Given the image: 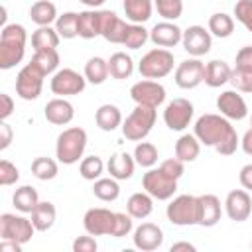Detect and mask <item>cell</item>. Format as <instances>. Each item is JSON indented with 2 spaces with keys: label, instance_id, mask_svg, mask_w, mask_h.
<instances>
[{
  "label": "cell",
  "instance_id": "6da1fadb",
  "mask_svg": "<svg viewBox=\"0 0 252 252\" xmlns=\"http://www.w3.org/2000/svg\"><path fill=\"white\" fill-rule=\"evenodd\" d=\"M193 134L203 146L215 148L220 156H232L240 146L238 134L222 114H203L193 126Z\"/></svg>",
  "mask_w": 252,
  "mask_h": 252
},
{
  "label": "cell",
  "instance_id": "7a4b0ae2",
  "mask_svg": "<svg viewBox=\"0 0 252 252\" xmlns=\"http://www.w3.org/2000/svg\"><path fill=\"white\" fill-rule=\"evenodd\" d=\"M28 32L22 24H6L0 32V69L16 67L26 55Z\"/></svg>",
  "mask_w": 252,
  "mask_h": 252
},
{
  "label": "cell",
  "instance_id": "3957f363",
  "mask_svg": "<svg viewBox=\"0 0 252 252\" xmlns=\"http://www.w3.org/2000/svg\"><path fill=\"white\" fill-rule=\"evenodd\" d=\"M85 148H87V132L79 126H71L57 136L55 156L61 163L73 165L83 158Z\"/></svg>",
  "mask_w": 252,
  "mask_h": 252
},
{
  "label": "cell",
  "instance_id": "277c9868",
  "mask_svg": "<svg viewBox=\"0 0 252 252\" xmlns=\"http://www.w3.org/2000/svg\"><path fill=\"white\" fill-rule=\"evenodd\" d=\"M156 108L154 106H144L136 104V108L126 116L122 122V136L130 142H142L154 128L156 124Z\"/></svg>",
  "mask_w": 252,
  "mask_h": 252
},
{
  "label": "cell",
  "instance_id": "5b68a950",
  "mask_svg": "<svg viewBox=\"0 0 252 252\" xmlns=\"http://www.w3.org/2000/svg\"><path fill=\"white\" fill-rule=\"evenodd\" d=\"M138 71L144 79H163L173 71V53L165 47L150 49L140 59Z\"/></svg>",
  "mask_w": 252,
  "mask_h": 252
},
{
  "label": "cell",
  "instance_id": "8992f818",
  "mask_svg": "<svg viewBox=\"0 0 252 252\" xmlns=\"http://www.w3.org/2000/svg\"><path fill=\"white\" fill-rule=\"evenodd\" d=\"M43 79H45V73L33 61L26 63L20 69V73L16 75V93H18V96L24 98V100H35L41 94Z\"/></svg>",
  "mask_w": 252,
  "mask_h": 252
},
{
  "label": "cell",
  "instance_id": "52a82bcc",
  "mask_svg": "<svg viewBox=\"0 0 252 252\" xmlns=\"http://www.w3.org/2000/svg\"><path fill=\"white\" fill-rule=\"evenodd\" d=\"M142 187L158 201H167L177 191V179L169 177L161 167H150L142 177Z\"/></svg>",
  "mask_w": 252,
  "mask_h": 252
},
{
  "label": "cell",
  "instance_id": "ba28073f",
  "mask_svg": "<svg viewBox=\"0 0 252 252\" xmlns=\"http://www.w3.org/2000/svg\"><path fill=\"white\" fill-rule=\"evenodd\" d=\"M35 232V226L32 219L4 213L0 217V238L2 240H14L20 244H28Z\"/></svg>",
  "mask_w": 252,
  "mask_h": 252
},
{
  "label": "cell",
  "instance_id": "9c48e42d",
  "mask_svg": "<svg viewBox=\"0 0 252 252\" xmlns=\"http://www.w3.org/2000/svg\"><path fill=\"white\" fill-rule=\"evenodd\" d=\"M167 220L175 226L197 224V197L195 195H177L169 201L165 209Z\"/></svg>",
  "mask_w": 252,
  "mask_h": 252
},
{
  "label": "cell",
  "instance_id": "30bf717a",
  "mask_svg": "<svg viewBox=\"0 0 252 252\" xmlns=\"http://www.w3.org/2000/svg\"><path fill=\"white\" fill-rule=\"evenodd\" d=\"M85 87H87L85 75H81V73H77L75 69H69V67H63V69L55 71L51 81H49V89L57 96L81 94L85 91Z\"/></svg>",
  "mask_w": 252,
  "mask_h": 252
},
{
  "label": "cell",
  "instance_id": "8fae6325",
  "mask_svg": "<svg viewBox=\"0 0 252 252\" xmlns=\"http://www.w3.org/2000/svg\"><path fill=\"white\" fill-rule=\"evenodd\" d=\"M193 112H195L193 102H189L187 98H173L171 102H167L163 110V122L169 130L181 132L191 124Z\"/></svg>",
  "mask_w": 252,
  "mask_h": 252
},
{
  "label": "cell",
  "instance_id": "7c38bea8",
  "mask_svg": "<svg viewBox=\"0 0 252 252\" xmlns=\"http://www.w3.org/2000/svg\"><path fill=\"white\" fill-rule=\"evenodd\" d=\"M130 96L136 104L158 108L165 100V89H163L161 83H158L154 79H144V81H138V83L132 85Z\"/></svg>",
  "mask_w": 252,
  "mask_h": 252
},
{
  "label": "cell",
  "instance_id": "4fadbf2b",
  "mask_svg": "<svg viewBox=\"0 0 252 252\" xmlns=\"http://www.w3.org/2000/svg\"><path fill=\"white\" fill-rule=\"evenodd\" d=\"M114 220H116V213H112L110 209L93 207V209H89L85 213L83 226L93 236H104V234H112Z\"/></svg>",
  "mask_w": 252,
  "mask_h": 252
},
{
  "label": "cell",
  "instance_id": "5bb4252c",
  "mask_svg": "<svg viewBox=\"0 0 252 252\" xmlns=\"http://www.w3.org/2000/svg\"><path fill=\"white\" fill-rule=\"evenodd\" d=\"M181 43L191 57H203L213 47V35L203 26H189L187 30H183Z\"/></svg>",
  "mask_w": 252,
  "mask_h": 252
},
{
  "label": "cell",
  "instance_id": "9a60e30c",
  "mask_svg": "<svg viewBox=\"0 0 252 252\" xmlns=\"http://www.w3.org/2000/svg\"><path fill=\"white\" fill-rule=\"evenodd\" d=\"M203 77H205V63L199 59V57H191V59H185L177 65L175 69V85L179 89H195L203 83Z\"/></svg>",
  "mask_w": 252,
  "mask_h": 252
},
{
  "label": "cell",
  "instance_id": "2e32d148",
  "mask_svg": "<svg viewBox=\"0 0 252 252\" xmlns=\"http://www.w3.org/2000/svg\"><path fill=\"white\" fill-rule=\"evenodd\" d=\"M224 211L230 220L244 222L252 213V197L246 189H232L224 199Z\"/></svg>",
  "mask_w": 252,
  "mask_h": 252
},
{
  "label": "cell",
  "instance_id": "e0dca14e",
  "mask_svg": "<svg viewBox=\"0 0 252 252\" xmlns=\"http://www.w3.org/2000/svg\"><path fill=\"white\" fill-rule=\"evenodd\" d=\"M217 108L228 120H244L248 116L246 100L238 94V91H222L217 96Z\"/></svg>",
  "mask_w": 252,
  "mask_h": 252
},
{
  "label": "cell",
  "instance_id": "ac0fdd59",
  "mask_svg": "<svg viewBox=\"0 0 252 252\" xmlns=\"http://www.w3.org/2000/svg\"><path fill=\"white\" fill-rule=\"evenodd\" d=\"M132 240H134V246L138 250L152 252V250H158L163 244V230L154 222H142L134 230Z\"/></svg>",
  "mask_w": 252,
  "mask_h": 252
},
{
  "label": "cell",
  "instance_id": "d6986e66",
  "mask_svg": "<svg viewBox=\"0 0 252 252\" xmlns=\"http://www.w3.org/2000/svg\"><path fill=\"white\" fill-rule=\"evenodd\" d=\"M181 37H183V30L169 20H163L150 30V39L158 47H165V49L175 47L177 43H181Z\"/></svg>",
  "mask_w": 252,
  "mask_h": 252
},
{
  "label": "cell",
  "instance_id": "ffe728a7",
  "mask_svg": "<svg viewBox=\"0 0 252 252\" xmlns=\"http://www.w3.org/2000/svg\"><path fill=\"white\" fill-rule=\"evenodd\" d=\"M220 220V201L213 193H205L197 197V224L199 226H215Z\"/></svg>",
  "mask_w": 252,
  "mask_h": 252
},
{
  "label": "cell",
  "instance_id": "44dd1931",
  "mask_svg": "<svg viewBox=\"0 0 252 252\" xmlns=\"http://www.w3.org/2000/svg\"><path fill=\"white\" fill-rule=\"evenodd\" d=\"M43 114H45L47 122H51L55 126H65V124H69L73 120L75 108H73V104L69 100H65V96H55L45 104Z\"/></svg>",
  "mask_w": 252,
  "mask_h": 252
},
{
  "label": "cell",
  "instance_id": "7402d4cb",
  "mask_svg": "<svg viewBox=\"0 0 252 252\" xmlns=\"http://www.w3.org/2000/svg\"><path fill=\"white\" fill-rule=\"evenodd\" d=\"M128 24L110 10H102V37L110 43H124Z\"/></svg>",
  "mask_w": 252,
  "mask_h": 252
},
{
  "label": "cell",
  "instance_id": "603a6c76",
  "mask_svg": "<svg viewBox=\"0 0 252 252\" xmlns=\"http://www.w3.org/2000/svg\"><path fill=\"white\" fill-rule=\"evenodd\" d=\"M134 167H136V159H134V156H130L128 152H116V154L110 156V159L106 161V169H108L110 177H114V179H118V181L130 179L132 173H134Z\"/></svg>",
  "mask_w": 252,
  "mask_h": 252
},
{
  "label": "cell",
  "instance_id": "cb8c5ba5",
  "mask_svg": "<svg viewBox=\"0 0 252 252\" xmlns=\"http://www.w3.org/2000/svg\"><path fill=\"white\" fill-rule=\"evenodd\" d=\"M230 73L232 69L228 67L226 61L222 59H213L205 65V77H203V83L211 89H219L222 85H226L230 81Z\"/></svg>",
  "mask_w": 252,
  "mask_h": 252
},
{
  "label": "cell",
  "instance_id": "d4e9b609",
  "mask_svg": "<svg viewBox=\"0 0 252 252\" xmlns=\"http://www.w3.org/2000/svg\"><path fill=\"white\" fill-rule=\"evenodd\" d=\"M102 33V10H85L79 12V37L93 39Z\"/></svg>",
  "mask_w": 252,
  "mask_h": 252
},
{
  "label": "cell",
  "instance_id": "484cf974",
  "mask_svg": "<svg viewBox=\"0 0 252 252\" xmlns=\"http://www.w3.org/2000/svg\"><path fill=\"white\" fill-rule=\"evenodd\" d=\"M30 215H32V222H33L35 230H39V232L49 230L57 219V211L51 201H39Z\"/></svg>",
  "mask_w": 252,
  "mask_h": 252
},
{
  "label": "cell",
  "instance_id": "4316f807",
  "mask_svg": "<svg viewBox=\"0 0 252 252\" xmlns=\"http://www.w3.org/2000/svg\"><path fill=\"white\" fill-rule=\"evenodd\" d=\"M94 122L100 130L112 132L118 126H122V112L116 104H100L94 112Z\"/></svg>",
  "mask_w": 252,
  "mask_h": 252
},
{
  "label": "cell",
  "instance_id": "83f0119b",
  "mask_svg": "<svg viewBox=\"0 0 252 252\" xmlns=\"http://www.w3.org/2000/svg\"><path fill=\"white\" fill-rule=\"evenodd\" d=\"M154 211V197L150 193H134L130 195L128 203H126V213L132 217V219H148Z\"/></svg>",
  "mask_w": 252,
  "mask_h": 252
},
{
  "label": "cell",
  "instance_id": "f1b7e54d",
  "mask_svg": "<svg viewBox=\"0 0 252 252\" xmlns=\"http://www.w3.org/2000/svg\"><path fill=\"white\" fill-rule=\"evenodd\" d=\"M124 14L132 24H144L152 18L154 2L152 0H124Z\"/></svg>",
  "mask_w": 252,
  "mask_h": 252
},
{
  "label": "cell",
  "instance_id": "f546056e",
  "mask_svg": "<svg viewBox=\"0 0 252 252\" xmlns=\"http://www.w3.org/2000/svg\"><path fill=\"white\" fill-rule=\"evenodd\" d=\"M59 41H61V35L51 26H37V30L32 33V47H33V51L57 49Z\"/></svg>",
  "mask_w": 252,
  "mask_h": 252
},
{
  "label": "cell",
  "instance_id": "4dcf8cb0",
  "mask_svg": "<svg viewBox=\"0 0 252 252\" xmlns=\"http://www.w3.org/2000/svg\"><path fill=\"white\" fill-rule=\"evenodd\" d=\"M30 18L37 26H51L57 20V6L49 0H37L30 8Z\"/></svg>",
  "mask_w": 252,
  "mask_h": 252
},
{
  "label": "cell",
  "instance_id": "1f68e13d",
  "mask_svg": "<svg viewBox=\"0 0 252 252\" xmlns=\"http://www.w3.org/2000/svg\"><path fill=\"white\" fill-rule=\"evenodd\" d=\"M199 152H201V142L197 140L195 134H183L175 142V158H179L185 163L195 161L199 158Z\"/></svg>",
  "mask_w": 252,
  "mask_h": 252
},
{
  "label": "cell",
  "instance_id": "d6a6232c",
  "mask_svg": "<svg viewBox=\"0 0 252 252\" xmlns=\"http://www.w3.org/2000/svg\"><path fill=\"white\" fill-rule=\"evenodd\" d=\"M37 203H39V195H37L35 187H32V185H22L12 195V205L20 213H32Z\"/></svg>",
  "mask_w": 252,
  "mask_h": 252
},
{
  "label": "cell",
  "instance_id": "836d02e7",
  "mask_svg": "<svg viewBox=\"0 0 252 252\" xmlns=\"http://www.w3.org/2000/svg\"><path fill=\"white\" fill-rule=\"evenodd\" d=\"M108 71L112 79H128L134 73V61L128 53L116 51L108 59Z\"/></svg>",
  "mask_w": 252,
  "mask_h": 252
},
{
  "label": "cell",
  "instance_id": "e575fe53",
  "mask_svg": "<svg viewBox=\"0 0 252 252\" xmlns=\"http://www.w3.org/2000/svg\"><path fill=\"white\" fill-rule=\"evenodd\" d=\"M110 71H108V61L102 57H91L85 63V79L93 85H102L108 79Z\"/></svg>",
  "mask_w": 252,
  "mask_h": 252
},
{
  "label": "cell",
  "instance_id": "d590c367",
  "mask_svg": "<svg viewBox=\"0 0 252 252\" xmlns=\"http://www.w3.org/2000/svg\"><path fill=\"white\" fill-rule=\"evenodd\" d=\"M118 179L114 177H98L93 185V193L96 199L104 201V203H110V201H116L118 195H120V185L116 183Z\"/></svg>",
  "mask_w": 252,
  "mask_h": 252
},
{
  "label": "cell",
  "instance_id": "8d00e7d4",
  "mask_svg": "<svg viewBox=\"0 0 252 252\" xmlns=\"http://www.w3.org/2000/svg\"><path fill=\"white\" fill-rule=\"evenodd\" d=\"M55 30L63 39H73L79 35V14L77 12H63L55 20Z\"/></svg>",
  "mask_w": 252,
  "mask_h": 252
},
{
  "label": "cell",
  "instance_id": "74e56055",
  "mask_svg": "<svg viewBox=\"0 0 252 252\" xmlns=\"http://www.w3.org/2000/svg\"><path fill=\"white\" fill-rule=\"evenodd\" d=\"M209 32L215 37H228L234 32V18L224 14V12H217L209 18Z\"/></svg>",
  "mask_w": 252,
  "mask_h": 252
},
{
  "label": "cell",
  "instance_id": "f35d334b",
  "mask_svg": "<svg viewBox=\"0 0 252 252\" xmlns=\"http://www.w3.org/2000/svg\"><path fill=\"white\" fill-rule=\"evenodd\" d=\"M32 61H33L45 75H51V73H55L57 67H59V53H57V49H39V51H33Z\"/></svg>",
  "mask_w": 252,
  "mask_h": 252
},
{
  "label": "cell",
  "instance_id": "ab89813d",
  "mask_svg": "<svg viewBox=\"0 0 252 252\" xmlns=\"http://www.w3.org/2000/svg\"><path fill=\"white\" fill-rule=\"evenodd\" d=\"M59 167H57V161L51 159V158H45V156H39L32 161V173L33 177L41 179V181H49L57 175Z\"/></svg>",
  "mask_w": 252,
  "mask_h": 252
},
{
  "label": "cell",
  "instance_id": "60d3db41",
  "mask_svg": "<svg viewBox=\"0 0 252 252\" xmlns=\"http://www.w3.org/2000/svg\"><path fill=\"white\" fill-rule=\"evenodd\" d=\"M134 159L142 167H154L158 163V148L152 142H138L134 148Z\"/></svg>",
  "mask_w": 252,
  "mask_h": 252
},
{
  "label": "cell",
  "instance_id": "b9f144b4",
  "mask_svg": "<svg viewBox=\"0 0 252 252\" xmlns=\"http://www.w3.org/2000/svg\"><path fill=\"white\" fill-rule=\"evenodd\" d=\"M104 171V161L98 156H87L79 163V173L87 181H96Z\"/></svg>",
  "mask_w": 252,
  "mask_h": 252
},
{
  "label": "cell",
  "instance_id": "7bdbcfd3",
  "mask_svg": "<svg viewBox=\"0 0 252 252\" xmlns=\"http://www.w3.org/2000/svg\"><path fill=\"white\" fill-rule=\"evenodd\" d=\"M150 39V32L144 28V24H128V30H126V37H124V43L128 49H140L144 47V43Z\"/></svg>",
  "mask_w": 252,
  "mask_h": 252
},
{
  "label": "cell",
  "instance_id": "ee69618b",
  "mask_svg": "<svg viewBox=\"0 0 252 252\" xmlns=\"http://www.w3.org/2000/svg\"><path fill=\"white\" fill-rule=\"evenodd\" d=\"M154 6L158 10V14L163 20H177L183 14V0H154Z\"/></svg>",
  "mask_w": 252,
  "mask_h": 252
},
{
  "label": "cell",
  "instance_id": "f6af8a7d",
  "mask_svg": "<svg viewBox=\"0 0 252 252\" xmlns=\"http://www.w3.org/2000/svg\"><path fill=\"white\" fill-rule=\"evenodd\" d=\"M228 83L238 93H252V69L234 67L232 73H230V81Z\"/></svg>",
  "mask_w": 252,
  "mask_h": 252
},
{
  "label": "cell",
  "instance_id": "bcb514c9",
  "mask_svg": "<svg viewBox=\"0 0 252 252\" xmlns=\"http://www.w3.org/2000/svg\"><path fill=\"white\" fill-rule=\"evenodd\" d=\"M234 16L252 33V0H238L234 4Z\"/></svg>",
  "mask_w": 252,
  "mask_h": 252
},
{
  "label": "cell",
  "instance_id": "7dc6e473",
  "mask_svg": "<svg viewBox=\"0 0 252 252\" xmlns=\"http://www.w3.org/2000/svg\"><path fill=\"white\" fill-rule=\"evenodd\" d=\"M18 179H20V169L12 161L2 159L0 161V185L8 187V185H14Z\"/></svg>",
  "mask_w": 252,
  "mask_h": 252
},
{
  "label": "cell",
  "instance_id": "c3c4849f",
  "mask_svg": "<svg viewBox=\"0 0 252 252\" xmlns=\"http://www.w3.org/2000/svg\"><path fill=\"white\" fill-rule=\"evenodd\" d=\"M132 217L128 213H116V220H114V228H112V234L114 238H122V236H128L132 232Z\"/></svg>",
  "mask_w": 252,
  "mask_h": 252
},
{
  "label": "cell",
  "instance_id": "681fc988",
  "mask_svg": "<svg viewBox=\"0 0 252 252\" xmlns=\"http://www.w3.org/2000/svg\"><path fill=\"white\" fill-rule=\"evenodd\" d=\"M169 177L173 179H179L183 173H185V161H181L179 158H169V159H163L161 165H159Z\"/></svg>",
  "mask_w": 252,
  "mask_h": 252
},
{
  "label": "cell",
  "instance_id": "f907efd6",
  "mask_svg": "<svg viewBox=\"0 0 252 252\" xmlns=\"http://www.w3.org/2000/svg\"><path fill=\"white\" fill-rule=\"evenodd\" d=\"M98 244L93 238V234L87 232V236H77L73 240V252H96Z\"/></svg>",
  "mask_w": 252,
  "mask_h": 252
},
{
  "label": "cell",
  "instance_id": "816d5d0a",
  "mask_svg": "<svg viewBox=\"0 0 252 252\" xmlns=\"http://www.w3.org/2000/svg\"><path fill=\"white\" fill-rule=\"evenodd\" d=\"M236 67H244V69H252V45H244L238 49L236 59H234Z\"/></svg>",
  "mask_w": 252,
  "mask_h": 252
},
{
  "label": "cell",
  "instance_id": "f5cc1de1",
  "mask_svg": "<svg viewBox=\"0 0 252 252\" xmlns=\"http://www.w3.org/2000/svg\"><path fill=\"white\" fill-rule=\"evenodd\" d=\"M12 138H14V132H12V126L2 120L0 122V150H6L10 144H12Z\"/></svg>",
  "mask_w": 252,
  "mask_h": 252
},
{
  "label": "cell",
  "instance_id": "db71d44e",
  "mask_svg": "<svg viewBox=\"0 0 252 252\" xmlns=\"http://www.w3.org/2000/svg\"><path fill=\"white\" fill-rule=\"evenodd\" d=\"M0 102H2V106H0V120H6V118L14 112V100H12L10 94L2 93V94H0Z\"/></svg>",
  "mask_w": 252,
  "mask_h": 252
},
{
  "label": "cell",
  "instance_id": "11a10c76",
  "mask_svg": "<svg viewBox=\"0 0 252 252\" xmlns=\"http://www.w3.org/2000/svg\"><path fill=\"white\" fill-rule=\"evenodd\" d=\"M238 181L246 191H252V163H246L240 173H238Z\"/></svg>",
  "mask_w": 252,
  "mask_h": 252
},
{
  "label": "cell",
  "instance_id": "9f6ffc18",
  "mask_svg": "<svg viewBox=\"0 0 252 252\" xmlns=\"http://www.w3.org/2000/svg\"><path fill=\"white\" fill-rule=\"evenodd\" d=\"M240 146H242L244 154L252 156V128L244 132V136H242V140H240Z\"/></svg>",
  "mask_w": 252,
  "mask_h": 252
},
{
  "label": "cell",
  "instance_id": "6f0895ef",
  "mask_svg": "<svg viewBox=\"0 0 252 252\" xmlns=\"http://www.w3.org/2000/svg\"><path fill=\"white\" fill-rule=\"evenodd\" d=\"M24 244L20 242H14V240H2L0 242V250H14V252H20Z\"/></svg>",
  "mask_w": 252,
  "mask_h": 252
},
{
  "label": "cell",
  "instance_id": "680465c9",
  "mask_svg": "<svg viewBox=\"0 0 252 252\" xmlns=\"http://www.w3.org/2000/svg\"><path fill=\"white\" fill-rule=\"evenodd\" d=\"M169 250H171V252H177V250H189V252H193L195 246H193L191 242H175V244H171Z\"/></svg>",
  "mask_w": 252,
  "mask_h": 252
},
{
  "label": "cell",
  "instance_id": "91938a15",
  "mask_svg": "<svg viewBox=\"0 0 252 252\" xmlns=\"http://www.w3.org/2000/svg\"><path fill=\"white\" fill-rule=\"evenodd\" d=\"M81 4H85V6H89V8H100L106 0H79Z\"/></svg>",
  "mask_w": 252,
  "mask_h": 252
},
{
  "label": "cell",
  "instance_id": "94428289",
  "mask_svg": "<svg viewBox=\"0 0 252 252\" xmlns=\"http://www.w3.org/2000/svg\"><path fill=\"white\" fill-rule=\"evenodd\" d=\"M250 122H252V116H250Z\"/></svg>",
  "mask_w": 252,
  "mask_h": 252
}]
</instances>
